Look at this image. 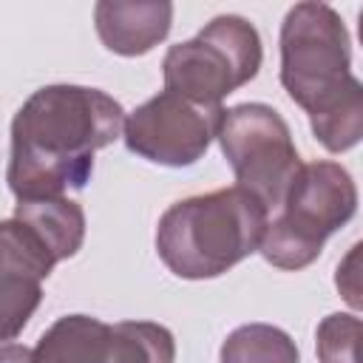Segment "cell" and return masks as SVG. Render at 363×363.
Wrapping results in <instances>:
<instances>
[{
  "label": "cell",
  "mask_w": 363,
  "mask_h": 363,
  "mask_svg": "<svg viewBox=\"0 0 363 363\" xmlns=\"http://www.w3.org/2000/svg\"><path fill=\"white\" fill-rule=\"evenodd\" d=\"M360 318L349 312H332L318 323L315 352L320 363H357Z\"/></svg>",
  "instance_id": "4fadbf2b"
},
{
  "label": "cell",
  "mask_w": 363,
  "mask_h": 363,
  "mask_svg": "<svg viewBox=\"0 0 363 363\" xmlns=\"http://www.w3.org/2000/svg\"><path fill=\"white\" fill-rule=\"evenodd\" d=\"M94 26L102 45L119 57H142L153 51L173 26V3L167 0H99Z\"/></svg>",
  "instance_id": "30bf717a"
},
{
  "label": "cell",
  "mask_w": 363,
  "mask_h": 363,
  "mask_svg": "<svg viewBox=\"0 0 363 363\" xmlns=\"http://www.w3.org/2000/svg\"><path fill=\"white\" fill-rule=\"evenodd\" d=\"M281 85L306 111L329 153L352 150L363 136V85L352 74V40L326 3H295L281 23Z\"/></svg>",
  "instance_id": "7a4b0ae2"
},
{
  "label": "cell",
  "mask_w": 363,
  "mask_h": 363,
  "mask_svg": "<svg viewBox=\"0 0 363 363\" xmlns=\"http://www.w3.org/2000/svg\"><path fill=\"white\" fill-rule=\"evenodd\" d=\"M34 363H173V332L153 320L105 323L91 315L57 318L31 349Z\"/></svg>",
  "instance_id": "52a82bcc"
},
{
  "label": "cell",
  "mask_w": 363,
  "mask_h": 363,
  "mask_svg": "<svg viewBox=\"0 0 363 363\" xmlns=\"http://www.w3.org/2000/svg\"><path fill=\"white\" fill-rule=\"evenodd\" d=\"M216 139L238 187L252 193L272 216L303 164L286 119L264 102H241L224 108Z\"/></svg>",
  "instance_id": "8992f818"
},
{
  "label": "cell",
  "mask_w": 363,
  "mask_h": 363,
  "mask_svg": "<svg viewBox=\"0 0 363 363\" xmlns=\"http://www.w3.org/2000/svg\"><path fill=\"white\" fill-rule=\"evenodd\" d=\"M122 105L88 85H45L11 119L6 182L17 201L60 199L82 190L94 173V153L119 139Z\"/></svg>",
  "instance_id": "6da1fadb"
},
{
  "label": "cell",
  "mask_w": 363,
  "mask_h": 363,
  "mask_svg": "<svg viewBox=\"0 0 363 363\" xmlns=\"http://www.w3.org/2000/svg\"><path fill=\"white\" fill-rule=\"evenodd\" d=\"M221 113L224 108H204L170 91H159L125 116L122 139L125 147L145 162L190 167L216 139Z\"/></svg>",
  "instance_id": "ba28073f"
},
{
  "label": "cell",
  "mask_w": 363,
  "mask_h": 363,
  "mask_svg": "<svg viewBox=\"0 0 363 363\" xmlns=\"http://www.w3.org/2000/svg\"><path fill=\"white\" fill-rule=\"evenodd\" d=\"M57 267L45 241L20 218L0 221V343L14 340L43 301V281Z\"/></svg>",
  "instance_id": "9c48e42d"
},
{
  "label": "cell",
  "mask_w": 363,
  "mask_h": 363,
  "mask_svg": "<svg viewBox=\"0 0 363 363\" xmlns=\"http://www.w3.org/2000/svg\"><path fill=\"white\" fill-rule=\"evenodd\" d=\"M267 218L264 204L238 184L190 196L162 213L156 252L176 278H218L258 252Z\"/></svg>",
  "instance_id": "3957f363"
},
{
  "label": "cell",
  "mask_w": 363,
  "mask_h": 363,
  "mask_svg": "<svg viewBox=\"0 0 363 363\" xmlns=\"http://www.w3.org/2000/svg\"><path fill=\"white\" fill-rule=\"evenodd\" d=\"M357 213V187L352 173L329 159L301 164L278 210L267 218L258 252L278 269L298 272L309 267L326 238L346 227Z\"/></svg>",
  "instance_id": "277c9868"
},
{
  "label": "cell",
  "mask_w": 363,
  "mask_h": 363,
  "mask_svg": "<svg viewBox=\"0 0 363 363\" xmlns=\"http://www.w3.org/2000/svg\"><path fill=\"white\" fill-rule=\"evenodd\" d=\"M264 60L258 28L238 14L213 17L193 40L176 43L162 60L164 91L204 108L255 79Z\"/></svg>",
  "instance_id": "5b68a950"
},
{
  "label": "cell",
  "mask_w": 363,
  "mask_h": 363,
  "mask_svg": "<svg viewBox=\"0 0 363 363\" xmlns=\"http://www.w3.org/2000/svg\"><path fill=\"white\" fill-rule=\"evenodd\" d=\"M0 363H34L31 349L20 343H0Z\"/></svg>",
  "instance_id": "5bb4252c"
},
{
  "label": "cell",
  "mask_w": 363,
  "mask_h": 363,
  "mask_svg": "<svg viewBox=\"0 0 363 363\" xmlns=\"http://www.w3.org/2000/svg\"><path fill=\"white\" fill-rule=\"evenodd\" d=\"M218 363H301V352L281 326L244 323L224 337Z\"/></svg>",
  "instance_id": "7c38bea8"
},
{
  "label": "cell",
  "mask_w": 363,
  "mask_h": 363,
  "mask_svg": "<svg viewBox=\"0 0 363 363\" xmlns=\"http://www.w3.org/2000/svg\"><path fill=\"white\" fill-rule=\"evenodd\" d=\"M14 218L28 224L45 241L57 264L65 258H74L85 241V213L77 201L65 196L40 199V201H17Z\"/></svg>",
  "instance_id": "8fae6325"
}]
</instances>
